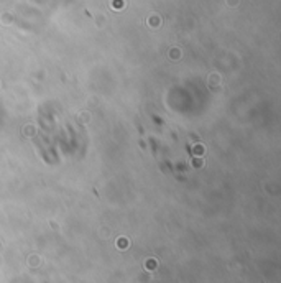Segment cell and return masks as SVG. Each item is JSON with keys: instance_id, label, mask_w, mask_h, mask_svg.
<instances>
[{"instance_id": "2", "label": "cell", "mask_w": 281, "mask_h": 283, "mask_svg": "<svg viewBox=\"0 0 281 283\" xmlns=\"http://www.w3.org/2000/svg\"><path fill=\"white\" fill-rule=\"evenodd\" d=\"M156 265V260H148L147 262V267H148V270H153V267Z\"/></svg>"}, {"instance_id": "1", "label": "cell", "mask_w": 281, "mask_h": 283, "mask_svg": "<svg viewBox=\"0 0 281 283\" xmlns=\"http://www.w3.org/2000/svg\"><path fill=\"white\" fill-rule=\"evenodd\" d=\"M119 247H120V249H127V247H128V240H127V239L120 237L119 239Z\"/></svg>"}]
</instances>
